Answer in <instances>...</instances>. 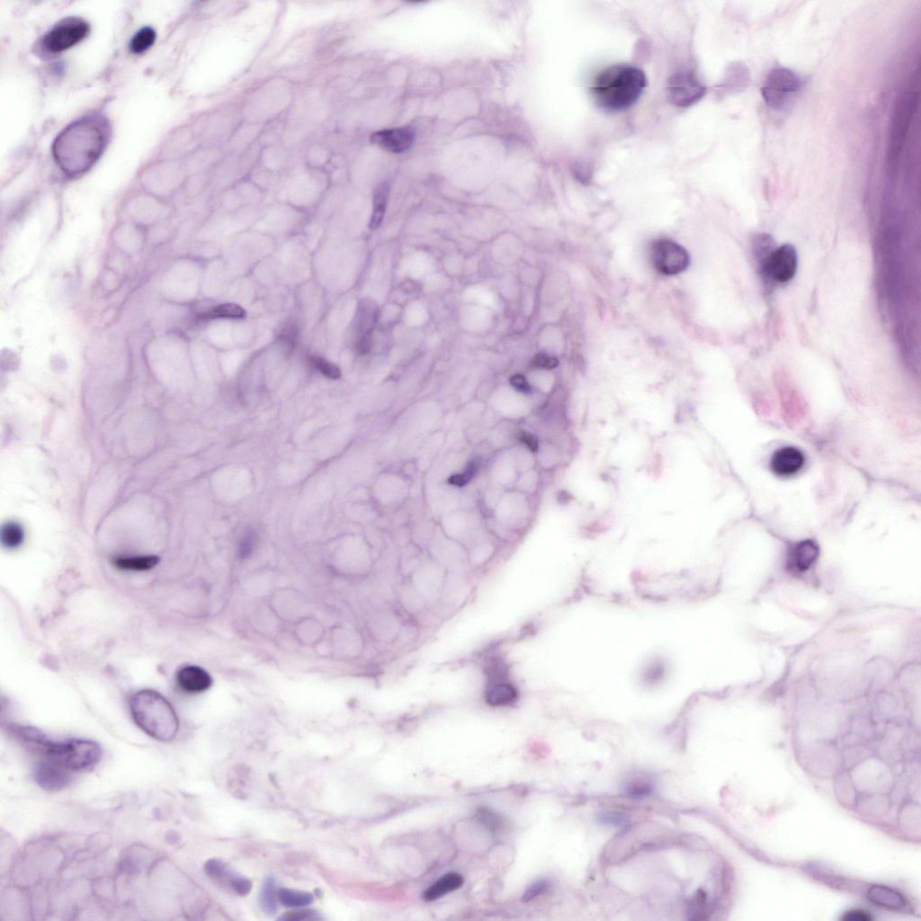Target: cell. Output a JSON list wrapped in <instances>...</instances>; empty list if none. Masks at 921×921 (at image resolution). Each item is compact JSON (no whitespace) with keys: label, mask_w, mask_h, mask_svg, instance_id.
Listing matches in <instances>:
<instances>
[{"label":"cell","mask_w":921,"mask_h":921,"mask_svg":"<svg viewBox=\"0 0 921 921\" xmlns=\"http://www.w3.org/2000/svg\"><path fill=\"white\" fill-rule=\"evenodd\" d=\"M108 125L101 117L89 116L69 125L53 143V153L67 175L86 172L106 149Z\"/></svg>","instance_id":"obj_1"},{"label":"cell","mask_w":921,"mask_h":921,"mask_svg":"<svg viewBox=\"0 0 921 921\" xmlns=\"http://www.w3.org/2000/svg\"><path fill=\"white\" fill-rule=\"evenodd\" d=\"M11 731L20 740L71 772L91 769L102 758L100 745L93 740H53L43 731L29 726H13Z\"/></svg>","instance_id":"obj_2"},{"label":"cell","mask_w":921,"mask_h":921,"mask_svg":"<svg viewBox=\"0 0 921 921\" xmlns=\"http://www.w3.org/2000/svg\"><path fill=\"white\" fill-rule=\"evenodd\" d=\"M646 86V76L640 69L627 64L612 65L595 77L591 95L603 110L619 113L635 106Z\"/></svg>","instance_id":"obj_3"},{"label":"cell","mask_w":921,"mask_h":921,"mask_svg":"<svg viewBox=\"0 0 921 921\" xmlns=\"http://www.w3.org/2000/svg\"><path fill=\"white\" fill-rule=\"evenodd\" d=\"M134 721L146 734L162 742L175 739L179 730V717L169 701L160 693L143 689L130 699Z\"/></svg>","instance_id":"obj_4"},{"label":"cell","mask_w":921,"mask_h":921,"mask_svg":"<svg viewBox=\"0 0 921 921\" xmlns=\"http://www.w3.org/2000/svg\"><path fill=\"white\" fill-rule=\"evenodd\" d=\"M919 97L918 92L907 91L897 101L891 122L889 149L887 154V170L890 175L895 176L899 170V163L906 139L919 104Z\"/></svg>","instance_id":"obj_5"},{"label":"cell","mask_w":921,"mask_h":921,"mask_svg":"<svg viewBox=\"0 0 921 921\" xmlns=\"http://www.w3.org/2000/svg\"><path fill=\"white\" fill-rule=\"evenodd\" d=\"M803 88V81L787 68L773 69L761 88L762 98L767 107L779 110L787 106Z\"/></svg>","instance_id":"obj_6"},{"label":"cell","mask_w":921,"mask_h":921,"mask_svg":"<svg viewBox=\"0 0 921 921\" xmlns=\"http://www.w3.org/2000/svg\"><path fill=\"white\" fill-rule=\"evenodd\" d=\"M650 259L654 268L668 277L686 271L690 263L689 255L686 248L667 239H657L653 242Z\"/></svg>","instance_id":"obj_7"},{"label":"cell","mask_w":921,"mask_h":921,"mask_svg":"<svg viewBox=\"0 0 921 921\" xmlns=\"http://www.w3.org/2000/svg\"><path fill=\"white\" fill-rule=\"evenodd\" d=\"M89 24L77 17L66 18L44 35L43 44L48 52L62 53L80 44L88 36Z\"/></svg>","instance_id":"obj_8"},{"label":"cell","mask_w":921,"mask_h":921,"mask_svg":"<svg viewBox=\"0 0 921 921\" xmlns=\"http://www.w3.org/2000/svg\"><path fill=\"white\" fill-rule=\"evenodd\" d=\"M668 100L675 106L689 107L700 101L706 95V86L691 72H680L668 80Z\"/></svg>","instance_id":"obj_9"},{"label":"cell","mask_w":921,"mask_h":921,"mask_svg":"<svg viewBox=\"0 0 921 921\" xmlns=\"http://www.w3.org/2000/svg\"><path fill=\"white\" fill-rule=\"evenodd\" d=\"M798 268L796 248L792 245L781 246L767 256L764 272L767 277L780 284L787 283L794 277Z\"/></svg>","instance_id":"obj_10"},{"label":"cell","mask_w":921,"mask_h":921,"mask_svg":"<svg viewBox=\"0 0 921 921\" xmlns=\"http://www.w3.org/2000/svg\"><path fill=\"white\" fill-rule=\"evenodd\" d=\"M71 771L48 758L36 762L33 776L36 784L47 791H60L71 783Z\"/></svg>","instance_id":"obj_11"},{"label":"cell","mask_w":921,"mask_h":921,"mask_svg":"<svg viewBox=\"0 0 921 921\" xmlns=\"http://www.w3.org/2000/svg\"><path fill=\"white\" fill-rule=\"evenodd\" d=\"M370 140L386 152L401 154L412 148L415 133L409 127L383 129L372 134Z\"/></svg>","instance_id":"obj_12"},{"label":"cell","mask_w":921,"mask_h":921,"mask_svg":"<svg viewBox=\"0 0 921 921\" xmlns=\"http://www.w3.org/2000/svg\"><path fill=\"white\" fill-rule=\"evenodd\" d=\"M805 459L799 449L787 446L779 449L771 459V469L779 477H791L799 473Z\"/></svg>","instance_id":"obj_13"},{"label":"cell","mask_w":921,"mask_h":921,"mask_svg":"<svg viewBox=\"0 0 921 921\" xmlns=\"http://www.w3.org/2000/svg\"><path fill=\"white\" fill-rule=\"evenodd\" d=\"M179 688L188 694H200L211 688L212 680L203 668L198 666H185L176 673Z\"/></svg>","instance_id":"obj_14"},{"label":"cell","mask_w":921,"mask_h":921,"mask_svg":"<svg viewBox=\"0 0 921 921\" xmlns=\"http://www.w3.org/2000/svg\"><path fill=\"white\" fill-rule=\"evenodd\" d=\"M819 554V546L812 540L801 542L792 551L790 566L798 572L808 571L817 560Z\"/></svg>","instance_id":"obj_15"},{"label":"cell","mask_w":921,"mask_h":921,"mask_svg":"<svg viewBox=\"0 0 921 921\" xmlns=\"http://www.w3.org/2000/svg\"><path fill=\"white\" fill-rule=\"evenodd\" d=\"M464 884V878L457 873H449L443 875L436 883L431 886L423 895L426 902L437 901L448 893L460 889Z\"/></svg>","instance_id":"obj_16"},{"label":"cell","mask_w":921,"mask_h":921,"mask_svg":"<svg viewBox=\"0 0 921 921\" xmlns=\"http://www.w3.org/2000/svg\"><path fill=\"white\" fill-rule=\"evenodd\" d=\"M868 899L875 904L889 909H901L905 905L904 897L890 888L875 886L868 891Z\"/></svg>","instance_id":"obj_17"},{"label":"cell","mask_w":921,"mask_h":921,"mask_svg":"<svg viewBox=\"0 0 921 921\" xmlns=\"http://www.w3.org/2000/svg\"><path fill=\"white\" fill-rule=\"evenodd\" d=\"M390 196V185L388 183H382L378 185L374 192L373 197V214H372L370 229L376 230L383 223L385 218L387 203H388Z\"/></svg>","instance_id":"obj_18"},{"label":"cell","mask_w":921,"mask_h":921,"mask_svg":"<svg viewBox=\"0 0 921 921\" xmlns=\"http://www.w3.org/2000/svg\"><path fill=\"white\" fill-rule=\"evenodd\" d=\"M160 558L154 555L137 557H118L113 560V564L121 571L146 572L158 565Z\"/></svg>","instance_id":"obj_19"},{"label":"cell","mask_w":921,"mask_h":921,"mask_svg":"<svg viewBox=\"0 0 921 921\" xmlns=\"http://www.w3.org/2000/svg\"><path fill=\"white\" fill-rule=\"evenodd\" d=\"M654 790L653 780L645 776H635L626 780L623 785V792L631 799H644L650 796Z\"/></svg>","instance_id":"obj_20"},{"label":"cell","mask_w":921,"mask_h":921,"mask_svg":"<svg viewBox=\"0 0 921 921\" xmlns=\"http://www.w3.org/2000/svg\"><path fill=\"white\" fill-rule=\"evenodd\" d=\"M278 891L275 888V878H266L261 887L259 902V907L266 915H275L277 913Z\"/></svg>","instance_id":"obj_21"},{"label":"cell","mask_w":921,"mask_h":921,"mask_svg":"<svg viewBox=\"0 0 921 921\" xmlns=\"http://www.w3.org/2000/svg\"><path fill=\"white\" fill-rule=\"evenodd\" d=\"M313 901L314 897L310 893L287 889V888H281L278 890V902L287 908L308 907Z\"/></svg>","instance_id":"obj_22"},{"label":"cell","mask_w":921,"mask_h":921,"mask_svg":"<svg viewBox=\"0 0 921 921\" xmlns=\"http://www.w3.org/2000/svg\"><path fill=\"white\" fill-rule=\"evenodd\" d=\"M25 541V531L17 522H8L1 528L2 545L8 550L20 547Z\"/></svg>","instance_id":"obj_23"},{"label":"cell","mask_w":921,"mask_h":921,"mask_svg":"<svg viewBox=\"0 0 921 921\" xmlns=\"http://www.w3.org/2000/svg\"><path fill=\"white\" fill-rule=\"evenodd\" d=\"M205 870L209 877L216 881L227 882L230 884H232L234 879L238 875L232 870H230L223 861L215 859L207 861Z\"/></svg>","instance_id":"obj_24"},{"label":"cell","mask_w":921,"mask_h":921,"mask_svg":"<svg viewBox=\"0 0 921 921\" xmlns=\"http://www.w3.org/2000/svg\"><path fill=\"white\" fill-rule=\"evenodd\" d=\"M246 316L244 309L235 304H224L217 306L203 316V319H242Z\"/></svg>","instance_id":"obj_25"},{"label":"cell","mask_w":921,"mask_h":921,"mask_svg":"<svg viewBox=\"0 0 921 921\" xmlns=\"http://www.w3.org/2000/svg\"><path fill=\"white\" fill-rule=\"evenodd\" d=\"M155 40L156 33L154 30L151 27H143L131 39L130 49L134 53H143L152 46Z\"/></svg>","instance_id":"obj_26"},{"label":"cell","mask_w":921,"mask_h":921,"mask_svg":"<svg viewBox=\"0 0 921 921\" xmlns=\"http://www.w3.org/2000/svg\"><path fill=\"white\" fill-rule=\"evenodd\" d=\"M480 467H481V460L477 457L473 458L467 464L466 469L463 473L454 474V475L449 477V484L457 486V487H464L472 481L473 477L478 473Z\"/></svg>","instance_id":"obj_27"},{"label":"cell","mask_w":921,"mask_h":921,"mask_svg":"<svg viewBox=\"0 0 921 921\" xmlns=\"http://www.w3.org/2000/svg\"><path fill=\"white\" fill-rule=\"evenodd\" d=\"M551 887V884L550 883V881L546 880V879L536 881V883L531 884V886L527 888L523 897H522V901L525 902L533 901V900L538 898V897L547 893L549 891H550Z\"/></svg>","instance_id":"obj_28"},{"label":"cell","mask_w":921,"mask_h":921,"mask_svg":"<svg viewBox=\"0 0 921 921\" xmlns=\"http://www.w3.org/2000/svg\"><path fill=\"white\" fill-rule=\"evenodd\" d=\"M311 362L315 368H317L324 376L331 378L332 380H337L340 378L341 372L340 368L336 367L332 363L327 361L326 359L320 358V356H311Z\"/></svg>","instance_id":"obj_29"},{"label":"cell","mask_w":921,"mask_h":921,"mask_svg":"<svg viewBox=\"0 0 921 921\" xmlns=\"http://www.w3.org/2000/svg\"><path fill=\"white\" fill-rule=\"evenodd\" d=\"M629 820V816L622 812H603L598 815V821L608 826H626Z\"/></svg>","instance_id":"obj_30"},{"label":"cell","mask_w":921,"mask_h":921,"mask_svg":"<svg viewBox=\"0 0 921 921\" xmlns=\"http://www.w3.org/2000/svg\"><path fill=\"white\" fill-rule=\"evenodd\" d=\"M477 814H478L479 820L489 829L496 830L502 826V819L495 812H492L491 810L481 808L479 809Z\"/></svg>","instance_id":"obj_31"},{"label":"cell","mask_w":921,"mask_h":921,"mask_svg":"<svg viewBox=\"0 0 921 921\" xmlns=\"http://www.w3.org/2000/svg\"><path fill=\"white\" fill-rule=\"evenodd\" d=\"M532 365L536 368L551 370L559 365V360L546 354H538L534 358Z\"/></svg>","instance_id":"obj_32"},{"label":"cell","mask_w":921,"mask_h":921,"mask_svg":"<svg viewBox=\"0 0 921 921\" xmlns=\"http://www.w3.org/2000/svg\"><path fill=\"white\" fill-rule=\"evenodd\" d=\"M318 915H319V913H318L317 911L311 910L295 911H291V913H287L286 914H284L283 916L279 918V920H318L319 919Z\"/></svg>","instance_id":"obj_33"},{"label":"cell","mask_w":921,"mask_h":921,"mask_svg":"<svg viewBox=\"0 0 921 921\" xmlns=\"http://www.w3.org/2000/svg\"><path fill=\"white\" fill-rule=\"evenodd\" d=\"M255 544H256V535H255V532L250 531L247 533V535L243 537L241 544H239V557L247 558L250 556L252 551H253Z\"/></svg>","instance_id":"obj_34"},{"label":"cell","mask_w":921,"mask_h":921,"mask_svg":"<svg viewBox=\"0 0 921 921\" xmlns=\"http://www.w3.org/2000/svg\"><path fill=\"white\" fill-rule=\"evenodd\" d=\"M230 886H232L234 892L238 893L239 895L245 896L250 893L252 883L250 879L243 877L239 875L238 877L234 879Z\"/></svg>","instance_id":"obj_35"},{"label":"cell","mask_w":921,"mask_h":921,"mask_svg":"<svg viewBox=\"0 0 921 921\" xmlns=\"http://www.w3.org/2000/svg\"><path fill=\"white\" fill-rule=\"evenodd\" d=\"M509 383L513 388L518 392H523V394H527V392L531 391L529 383L527 382V378L522 376V374H514V376L510 377Z\"/></svg>","instance_id":"obj_36"},{"label":"cell","mask_w":921,"mask_h":921,"mask_svg":"<svg viewBox=\"0 0 921 921\" xmlns=\"http://www.w3.org/2000/svg\"><path fill=\"white\" fill-rule=\"evenodd\" d=\"M518 439L524 446H526L531 452L536 453L539 450V441L533 434L528 432H521L519 434Z\"/></svg>","instance_id":"obj_37"},{"label":"cell","mask_w":921,"mask_h":921,"mask_svg":"<svg viewBox=\"0 0 921 921\" xmlns=\"http://www.w3.org/2000/svg\"><path fill=\"white\" fill-rule=\"evenodd\" d=\"M842 919L845 920H870L872 917L865 911H853L846 913Z\"/></svg>","instance_id":"obj_38"}]
</instances>
